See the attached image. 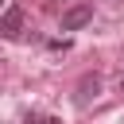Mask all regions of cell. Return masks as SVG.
Masks as SVG:
<instances>
[{
  "mask_svg": "<svg viewBox=\"0 0 124 124\" xmlns=\"http://www.w3.org/2000/svg\"><path fill=\"white\" fill-rule=\"evenodd\" d=\"M97 93H101V78H97V74H85V78L78 81V105H89Z\"/></svg>",
  "mask_w": 124,
  "mask_h": 124,
  "instance_id": "3957f363",
  "label": "cell"
},
{
  "mask_svg": "<svg viewBox=\"0 0 124 124\" xmlns=\"http://www.w3.org/2000/svg\"><path fill=\"white\" fill-rule=\"evenodd\" d=\"M120 89H124V78H120Z\"/></svg>",
  "mask_w": 124,
  "mask_h": 124,
  "instance_id": "5b68a950",
  "label": "cell"
},
{
  "mask_svg": "<svg viewBox=\"0 0 124 124\" xmlns=\"http://www.w3.org/2000/svg\"><path fill=\"white\" fill-rule=\"evenodd\" d=\"M0 31H4V39H16V35L23 31V8H19V4H8L4 19H0Z\"/></svg>",
  "mask_w": 124,
  "mask_h": 124,
  "instance_id": "7a4b0ae2",
  "label": "cell"
},
{
  "mask_svg": "<svg viewBox=\"0 0 124 124\" xmlns=\"http://www.w3.org/2000/svg\"><path fill=\"white\" fill-rule=\"evenodd\" d=\"M89 19H93V4H74V8L62 12V31H78V27H85Z\"/></svg>",
  "mask_w": 124,
  "mask_h": 124,
  "instance_id": "6da1fadb",
  "label": "cell"
},
{
  "mask_svg": "<svg viewBox=\"0 0 124 124\" xmlns=\"http://www.w3.org/2000/svg\"><path fill=\"white\" fill-rule=\"evenodd\" d=\"M43 124H62V120H54V116H43Z\"/></svg>",
  "mask_w": 124,
  "mask_h": 124,
  "instance_id": "277c9868",
  "label": "cell"
}]
</instances>
